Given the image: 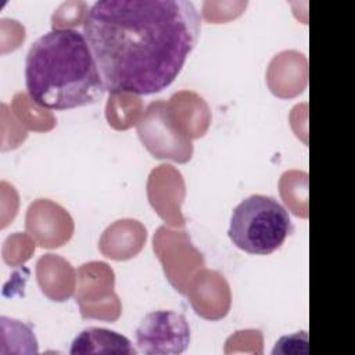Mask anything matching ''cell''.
Segmentation results:
<instances>
[{"label": "cell", "instance_id": "obj_3", "mask_svg": "<svg viewBox=\"0 0 355 355\" xmlns=\"http://www.w3.org/2000/svg\"><path fill=\"white\" fill-rule=\"evenodd\" d=\"M291 232L290 215L276 198L252 194L233 209L227 234L241 251L269 255L283 245Z\"/></svg>", "mask_w": 355, "mask_h": 355}, {"label": "cell", "instance_id": "obj_2", "mask_svg": "<svg viewBox=\"0 0 355 355\" xmlns=\"http://www.w3.org/2000/svg\"><path fill=\"white\" fill-rule=\"evenodd\" d=\"M25 85L35 104L55 111L93 104L105 92L85 35L72 28H54L31 44Z\"/></svg>", "mask_w": 355, "mask_h": 355}, {"label": "cell", "instance_id": "obj_4", "mask_svg": "<svg viewBox=\"0 0 355 355\" xmlns=\"http://www.w3.org/2000/svg\"><path fill=\"white\" fill-rule=\"evenodd\" d=\"M136 345L147 355H179L189 348L190 326L175 311H153L144 315L135 331Z\"/></svg>", "mask_w": 355, "mask_h": 355}, {"label": "cell", "instance_id": "obj_1", "mask_svg": "<svg viewBox=\"0 0 355 355\" xmlns=\"http://www.w3.org/2000/svg\"><path fill=\"white\" fill-rule=\"evenodd\" d=\"M201 15L187 0H100L83 35L110 94L148 96L166 89L197 44Z\"/></svg>", "mask_w": 355, "mask_h": 355}, {"label": "cell", "instance_id": "obj_5", "mask_svg": "<svg viewBox=\"0 0 355 355\" xmlns=\"http://www.w3.org/2000/svg\"><path fill=\"white\" fill-rule=\"evenodd\" d=\"M71 355L83 354H126L135 355L137 351L133 348L129 338L125 336L103 329V327H89L82 330L72 341Z\"/></svg>", "mask_w": 355, "mask_h": 355}]
</instances>
